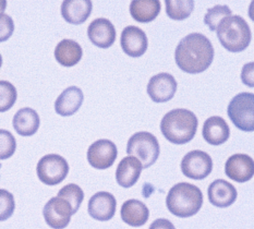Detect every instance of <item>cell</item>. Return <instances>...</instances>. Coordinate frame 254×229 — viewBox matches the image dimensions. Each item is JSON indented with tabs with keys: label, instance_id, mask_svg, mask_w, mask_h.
<instances>
[{
	"label": "cell",
	"instance_id": "cell-14",
	"mask_svg": "<svg viewBox=\"0 0 254 229\" xmlns=\"http://www.w3.org/2000/svg\"><path fill=\"white\" fill-rule=\"evenodd\" d=\"M117 202L112 193L97 192L88 201V214L92 219L99 222H107L114 217Z\"/></svg>",
	"mask_w": 254,
	"mask_h": 229
},
{
	"label": "cell",
	"instance_id": "cell-32",
	"mask_svg": "<svg viewBox=\"0 0 254 229\" xmlns=\"http://www.w3.org/2000/svg\"><path fill=\"white\" fill-rule=\"evenodd\" d=\"M241 81L245 85L254 87V63L246 64L242 67Z\"/></svg>",
	"mask_w": 254,
	"mask_h": 229
},
{
	"label": "cell",
	"instance_id": "cell-8",
	"mask_svg": "<svg viewBox=\"0 0 254 229\" xmlns=\"http://www.w3.org/2000/svg\"><path fill=\"white\" fill-rule=\"evenodd\" d=\"M182 174L190 179L202 180L213 170V160L203 151H191L181 160Z\"/></svg>",
	"mask_w": 254,
	"mask_h": 229
},
{
	"label": "cell",
	"instance_id": "cell-30",
	"mask_svg": "<svg viewBox=\"0 0 254 229\" xmlns=\"http://www.w3.org/2000/svg\"><path fill=\"white\" fill-rule=\"evenodd\" d=\"M15 209L14 197L4 189H0V222L7 221L12 216Z\"/></svg>",
	"mask_w": 254,
	"mask_h": 229
},
{
	"label": "cell",
	"instance_id": "cell-33",
	"mask_svg": "<svg viewBox=\"0 0 254 229\" xmlns=\"http://www.w3.org/2000/svg\"><path fill=\"white\" fill-rule=\"evenodd\" d=\"M148 229H176L174 224L168 220L165 219H158L155 222L152 223V225Z\"/></svg>",
	"mask_w": 254,
	"mask_h": 229
},
{
	"label": "cell",
	"instance_id": "cell-13",
	"mask_svg": "<svg viewBox=\"0 0 254 229\" xmlns=\"http://www.w3.org/2000/svg\"><path fill=\"white\" fill-rule=\"evenodd\" d=\"M120 44L125 54L133 58L141 57L142 55H144L148 46L147 37L144 31L134 25L127 26L123 31Z\"/></svg>",
	"mask_w": 254,
	"mask_h": 229
},
{
	"label": "cell",
	"instance_id": "cell-29",
	"mask_svg": "<svg viewBox=\"0 0 254 229\" xmlns=\"http://www.w3.org/2000/svg\"><path fill=\"white\" fill-rule=\"evenodd\" d=\"M16 150V141L12 133L0 129V159H8Z\"/></svg>",
	"mask_w": 254,
	"mask_h": 229
},
{
	"label": "cell",
	"instance_id": "cell-16",
	"mask_svg": "<svg viewBox=\"0 0 254 229\" xmlns=\"http://www.w3.org/2000/svg\"><path fill=\"white\" fill-rule=\"evenodd\" d=\"M208 200L214 206L217 208H228L234 204L237 200V190L233 186L224 179H217L209 184L208 190Z\"/></svg>",
	"mask_w": 254,
	"mask_h": 229
},
{
	"label": "cell",
	"instance_id": "cell-25",
	"mask_svg": "<svg viewBox=\"0 0 254 229\" xmlns=\"http://www.w3.org/2000/svg\"><path fill=\"white\" fill-rule=\"evenodd\" d=\"M166 12L170 19L181 21L189 18L194 9V1L188 0V1H173V0H166Z\"/></svg>",
	"mask_w": 254,
	"mask_h": 229
},
{
	"label": "cell",
	"instance_id": "cell-15",
	"mask_svg": "<svg viewBox=\"0 0 254 229\" xmlns=\"http://www.w3.org/2000/svg\"><path fill=\"white\" fill-rule=\"evenodd\" d=\"M87 36L99 48H109L116 41V29L107 19L99 18L88 25Z\"/></svg>",
	"mask_w": 254,
	"mask_h": 229
},
{
	"label": "cell",
	"instance_id": "cell-17",
	"mask_svg": "<svg viewBox=\"0 0 254 229\" xmlns=\"http://www.w3.org/2000/svg\"><path fill=\"white\" fill-rule=\"evenodd\" d=\"M84 100V95L81 88L70 86L59 95L55 103V110L63 117L74 115L80 109Z\"/></svg>",
	"mask_w": 254,
	"mask_h": 229
},
{
	"label": "cell",
	"instance_id": "cell-18",
	"mask_svg": "<svg viewBox=\"0 0 254 229\" xmlns=\"http://www.w3.org/2000/svg\"><path fill=\"white\" fill-rule=\"evenodd\" d=\"M142 170L143 166L139 159L133 156H127L117 167L116 180L123 188H131L139 180Z\"/></svg>",
	"mask_w": 254,
	"mask_h": 229
},
{
	"label": "cell",
	"instance_id": "cell-20",
	"mask_svg": "<svg viewBox=\"0 0 254 229\" xmlns=\"http://www.w3.org/2000/svg\"><path fill=\"white\" fill-rule=\"evenodd\" d=\"M121 220L132 227H141L146 224L150 217L147 206L139 200H128L121 206Z\"/></svg>",
	"mask_w": 254,
	"mask_h": 229
},
{
	"label": "cell",
	"instance_id": "cell-28",
	"mask_svg": "<svg viewBox=\"0 0 254 229\" xmlns=\"http://www.w3.org/2000/svg\"><path fill=\"white\" fill-rule=\"evenodd\" d=\"M18 93L14 85L8 81H0V113H4L12 108Z\"/></svg>",
	"mask_w": 254,
	"mask_h": 229
},
{
	"label": "cell",
	"instance_id": "cell-31",
	"mask_svg": "<svg viewBox=\"0 0 254 229\" xmlns=\"http://www.w3.org/2000/svg\"><path fill=\"white\" fill-rule=\"evenodd\" d=\"M14 32V22L8 14H0V43L8 41Z\"/></svg>",
	"mask_w": 254,
	"mask_h": 229
},
{
	"label": "cell",
	"instance_id": "cell-26",
	"mask_svg": "<svg viewBox=\"0 0 254 229\" xmlns=\"http://www.w3.org/2000/svg\"><path fill=\"white\" fill-rule=\"evenodd\" d=\"M58 197L67 201V202L71 205V208H72L73 214H75L80 209L81 203L83 202L84 193H83V190H82L78 184L69 183L60 190L58 192Z\"/></svg>",
	"mask_w": 254,
	"mask_h": 229
},
{
	"label": "cell",
	"instance_id": "cell-5",
	"mask_svg": "<svg viewBox=\"0 0 254 229\" xmlns=\"http://www.w3.org/2000/svg\"><path fill=\"white\" fill-rule=\"evenodd\" d=\"M127 153L129 156H133L139 159L144 169L156 163L161 153V148L155 136L150 132L143 131L134 133L129 139Z\"/></svg>",
	"mask_w": 254,
	"mask_h": 229
},
{
	"label": "cell",
	"instance_id": "cell-19",
	"mask_svg": "<svg viewBox=\"0 0 254 229\" xmlns=\"http://www.w3.org/2000/svg\"><path fill=\"white\" fill-rule=\"evenodd\" d=\"M202 136L204 140L212 145H220L228 141L230 129L222 117L213 116L204 122Z\"/></svg>",
	"mask_w": 254,
	"mask_h": 229
},
{
	"label": "cell",
	"instance_id": "cell-36",
	"mask_svg": "<svg viewBox=\"0 0 254 229\" xmlns=\"http://www.w3.org/2000/svg\"><path fill=\"white\" fill-rule=\"evenodd\" d=\"M1 65H2V57L1 55H0V68H1Z\"/></svg>",
	"mask_w": 254,
	"mask_h": 229
},
{
	"label": "cell",
	"instance_id": "cell-10",
	"mask_svg": "<svg viewBox=\"0 0 254 229\" xmlns=\"http://www.w3.org/2000/svg\"><path fill=\"white\" fill-rule=\"evenodd\" d=\"M118 151L116 144L109 140L102 139L94 142L87 151V160L95 169H107L117 158Z\"/></svg>",
	"mask_w": 254,
	"mask_h": 229
},
{
	"label": "cell",
	"instance_id": "cell-35",
	"mask_svg": "<svg viewBox=\"0 0 254 229\" xmlns=\"http://www.w3.org/2000/svg\"><path fill=\"white\" fill-rule=\"evenodd\" d=\"M5 7H7V1L5 0H0V14H3Z\"/></svg>",
	"mask_w": 254,
	"mask_h": 229
},
{
	"label": "cell",
	"instance_id": "cell-23",
	"mask_svg": "<svg viewBox=\"0 0 254 229\" xmlns=\"http://www.w3.org/2000/svg\"><path fill=\"white\" fill-rule=\"evenodd\" d=\"M161 12L158 0H133L130 3V14L135 21L148 23L157 18Z\"/></svg>",
	"mask_w": 254,
	"mask_h": 229
},
{
	"label": "cell",
	"instance_id": "cell-27",
	"mask_svg": "<svg viewBox=\"0 0 254 229\" xmlns=\"http://www.w3.org/2000/svg\"><path fill=\"white\" fill-rule=\"evenodd\" d=\"M233 11L230 10L228 5H215L213 8H209L204 16V23H205L211 31H216L218 25L224 19L230 16Z\"/></svg>",
	"mask_w": 254,
	"mask_h": 229
},
{
	"label": "cell",
	"instance_id": "cell-11",
	"mask_svg": "<svg viewBox=\"0 0 254 229\" xmlns=\"http://www.w3.org/2000/svg\"><path fill=\"white\" fill-rule=\"evenodd\" d=\"M177 81L169 74H159L151 77L147 84V94L153 102L166 103L175 96Z\"/></svg>",
	"mask_w": 254,
	"mask_h": 229
},
{
	"label": "cell",
	"instance_id": "cell-12",
	"mask_svg": "<svg viewBox=\"0 0 254 229\" xmlns=\"http://www.w3.org/2000/svg\"><path fill=\"white\" fill-rule=\"evenodd\" d=\"M225 172L236 182L249 181L254 176V160L247 154H235L226 161Z\"/></svg>",
	"mask_w": 254,
	"mask_h": 229
},
{
	"label": "cell",
	"instance_id": "cell-1",
	"mask_svg": "<svg viewBox=\"0 0 254 229\" xmlns=\"http://www.w3.org/2000/svg\"><path fill=\"white\" fill-rule=\"evenodd\" d=\"M214 59L211 41L201 33H191L182 38L175 52L177 66L187 74L196 75L205 71Z\"/></svg>",
	"mask_w": 254,
	"mask_h": 229
},
{
	"label": "cell",
	"instance_id": "cell-2",
	"mask_svg": "<svg viewBox=\"0 0 254 229\" xmlns=\"http://www.w3.org/2000/svg\"><path fill=\"white\" fill-rule=\"evenodd\" d=\"M198 121L191 110L178 108L170 110L163 117L161 131L170 143L186 144L194 138Z\"/></svg>",
	"mask_w": 254,
	"mask_h": 229
},
{
	"label": "cell",
	"instance_id": "cell-4",
	"mask_svg": "<svg viewBox=\"0 0 254 229\" xmlns=\"http://www.w3.org/2000/svg\"><path fill=\"white\" fill-rule=\"evenodd\" d=\"M217 37L223 47L231 53L244 52L251 43V30L240 15H230L217 27Z\"/></svg>",
	"mask_w": 254,
	"mask_h": 229
},
{
	"label": "cell",
	"instance_id": "cell-6",
	"mask_svg": "<svg viewBox=\"0 0 254 229\" xmlns=\"http://www.w3.org/2000/svg\"><path fill=\"white\" fill-rule=\"evenodd\" d=\"M231 122L245 132L254 131V94L240 93L231 99L227 108Z\"/></svg>",
	"mask_w": 254,
	"mask_h": 229
},
{
	"label": "cell",
	"instance_id": "cell-22",
	"mask_svg": "<svg viewBox=\"0 0 254 229\" xmlns=\"http://www.w3.org/2000/svg\"><path fill=\"white\" fill-rule=\"evenodd\" d=\"M40 116L34 109L29 107L16 111L12 120L14 130L22 137L34 136L40 128Z\"/></svg>",
	"mask_w": 254,
	"mask_h": 229
},
{
	"label": "cell",
	"instance_id": "cell-7",
	"mask_svg": "<svg viewBox=\"0 0 254 229\" xmlns=\"http://www.w3.org/2000/svg\"><path fill=\"white\" fill-rule=\"evenodd\" d=\"M37 177L46 186H57L69 174V164L63 156L48 154L42 157L37 164Z\"/></svg>",
	"mask_w": 254,
	"mask_h": 229
},
{
	"label": "cell",
	"instance_id": "cell-21",
	"mask_svg": "<svg viewBox=\"0 0 254 229\" xmlns=\"http://www.w3.org/2000/svg\"><path fill=\"white\" fill-rule=\"evenodd\" d=\"M93 4L90 0H65L62 4L63 18L70 24H82L91 15Z\"/></svg>",
	"mask_w": 254,
	"mask_h": 229
},
{
	"label": "cell",
	"instance_id": "cell-3",
	"mask_svg": "<svg viewBox=\"0 0 254 229\" xmlns=\"http://www.w3.org/2000/svg\"><path fill=\"white\" fill-rule=\"evenodd\" d=\"M167 209L171 214L187 219L195 215L203 205V194L194 184L177 183L169 190L166 198Z\"/></svg>",
	"mask_w": 254,
	"mask_h": 229
},
{
	"label": "cell",
	"instance_id": "cell-34",
	"mask_svg": "<svg viewBox=\"0 0 254 229\" xmlns=\"http://www.w3.org/2000/svg\"><path fill=\"white\" fill-rule=\"evenodd\" d=\"M249 16L250 19L254 22V1H252L250 3V7H249Z\"/></svg>",
	"mask_w": 254,
	"mask_h": 229
},
{
	"label": "cell",
	"instance_id": "cell-24",
	"mask_svg": "<svg viewBox=\"0 0 254 229\" xmlns=\"http://www.w3.org/2000/svg\"><path fill=\"white\" fill-rule=\"evenodd\" d=\"M83 50L78 43L72 40H63L55 49V58L64 67H73L79 63Z\"/></svg>",
	"mask_w": 254,
	"mask_h": 229
},
{
	"label": "cell",
	"instance_id": "cell-9",
	"mask_svg": "<svg viewBox=\"0 0 254 229\" xmlns=\"http://www.w3.org/2000/svg\"><path fill=\"white\" fill-rule=\"evenodd\" d=\"M43 215L46 224L53 229H64L69 225L71 216L74 215L72 208L67 201L55 197L44 206Z\"/></svg>",
	"mask_w": 254,
	"mask_h": 229
}]
</instances>
